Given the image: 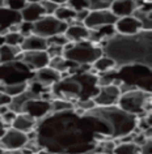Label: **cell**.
I'll use <instances>...</instances> for the list:
<instances>
[{
    "mask_svg": "<svg viewBox=\"0 0 152 154\" xmlns=\"http://www.w3.org/2000/svg\"><path fill=\"white\" fill-rule=\"evenodd\" d=\"M34 129L40 149L53 154H93L100 142L114 140L97 106L88 111L73 107L50 112L37 122Z\"/></svg>",
    "mask_w": 152,
    "mask_h": 154,
    "instance_id": "obj_1",
    "label": "cell"
},
{
    "mask_svg": "<svg viewBox=\"0 0 152 154\" xmlns=\"http://www.w3.org/2000/svg\"><path fill=\"white\" fill-rule=\"evenodd\" d=\"M100 47L105 56L114 61L117 68L127 65L152 68V30H142L134 35L115 34Z\"/></svg>",
    "mask_w": 152,
    "mask_h": 154,
    "instance_id": "obj_2",
    "label": "cell"
},
{
    "mask_svg": "<svg viewBox=\"0 0 152 154\" xmlns=\"http://www.w3.org/2000/svg\"><path fill=\"white\" fill-rule=\"evenodd\" d=\"M99 91L97 73L91 68L89 72H77L63 77L51 88L54 99H63L71 103L93 99Z\"/></svg>",
    "mask_w": 152,
    "mask_h": 154,
    "instance_id": "obj_3",
    "label": "cell"
},
{
    "mask_svg": "<svg viewBox=\"0 0 152 154\" xmlns=\"http://www.w3.org/2000/svg\"><path fill=\"white\" fill-rule=\"evenodd\" d=\"M115 79L121 85H127L132 89H140L151 93L152 69L144 65H127L115 69Z\"/></svg>",
    "mask_w": 152,
    "mask_h": 154,
    "instance_id": "obj_4",
    "label": "cell"
},
{
    "mask_svg": "<svg viewBox=\"0 0 152 154\" xmlns=\"http://www.w3.org/2000/svg\"><path fill=\"white\" fill-rule=\"evenodd\" d=\"M102 55V48L99 45H95L89 41H84L79 42V43L68 42L63 47L62 56L66 60H70L77 65H92Z\"/></svg>",
    "mask_w": 152,
    "mask_h": 154,
    "instance_id": "obj_5",
    "label": "cell"
},
{
    "mask_svg": "<svg viewBox=\"0 0 152 154\" xmlns=\"http://www.w3.org/2000/svg\"><path fill=\"white\" fill-rule=\"evenodd\" d=\"M117 106L136 118L146 116L147 114H151V93L140 89L125 91L121 93Z\"/></svg>",
    "mask_w": 152,
    "mask_h": 154,
    "instance_id": "obj_6",
    "label": "cell"
},
{
    "mask_svg": "<svg viewBox=\"0 0 152 154\" xmlns=\"http://www.w3.org/2000/svg\"><path fill=\"white\" fill-rule=\"evenodd\" d=\"M34 75L36 72L32 71L21 60L15 59L8 63L0 64V85L2 86L26 84L34 79Z\"/></svg>",
    "mask_w": 152,
    "mask_h": 154,
    "instance_id": "obj_7",
    "label": "cell"
},
{
    "mask_svg": "<svg viewBox=\"0 0 152 154\" xmlns=\"http://www.w3.org/2000/svg\"><path fill=\"white\" fill-rule=\"evenodd\" d=\"M68 25L58 20L55 16H44L41 20L33 24V34L45 39H49L55 35H62L66 33Z\"/></svg>",
    "mask_w": 152,
    "mask_h": 154,
    "instance_id": "obj_8",
    "label": "cell"
},
{
    "mask_svg": "<svg viewBox=\"0 0 152 154\" xmlns=\"http://www.w3.org/2000/svg\"><path fill=\"white\" fill-rule=\"evenodd\" d=\"M117 18L109 9H101V11H89V14L84 20L83 25L88 30H99L105 26H113L117 22Z\"/></svg>",
    "mask_w": 152,
    "mask_h": 154,
    "instance_id": "obj_9",
    "label": "cell"
},
{
    "mask_svg": "<svg viewBox=\"0 0 152 154\" xmlns=\"http://www.w3.org/2000/svg\"><path fill=\"white\" fill-rule=\"evenodd\" d=\"M26 142H28L26 133L9 127L5 129L4 134L0 137V148L5 152H17L25 148Z\"/></svg>",
    "mask_w": 152,
    "mask_h": 154,
    "instance_id": "obj_10",
    "label": "cell"
},
{
    "mask_svg": "<svg viewBox=\"0 0 152 154\" xmlns=\"http://www.w3.org/2000/svg\"><path fill=\"white\" fill-rule=\"evenodd\" d=\"M51 112V102L44 101V99H26L24 105L21 106L20 114H26L34 118L38 122L40 119L45 118L46 115Z\"/></svg>",
    "mask_w": 152,
    "mask_h": 154,
    "instance_id": "obj_11",
    "label": "cell"
},
{
    "mask_svg": "<svg viewBox=\"0 0 152 154\" xmlns=\"http://www.w3.org/2000/svg\"><path fill=\"white\" fill-rule=\"evenodd\" d=\"M17 60H21L34 72L49 67L50 63V57L46 51H21L17 56Z\"/></svg>",
    "mask_w": 152,
    "mask_h": 154,
    "instance_id": "obj_12",
    "label": "cell"
},
{
    "mask_svg": "<svg viewBox=\"0 0 152 154\" xmlns=\"http://www.w3.org/2000/svg\"><path fill=\"white\" fill-rule=\"evenodd\" d=\"M121 95L119 88L115 85H108L99 88L97 94L93 97V102L96 106L100 107H109V106H117L118 98Z\"/></svg>",
    "mask_w": 152,
    "mask_h": 154,
    "instance_id": "obj_13",
    "label": "cell"
},
{
    "mask_svg": "<svg viewBox=\"0 0 152 154\" xmlns=\"http://www.w3.org/2000/svg\"><path fill=\"white\" fill-rule=\"evenodd\" d=\"M114 29L117 34L121 35H134L142 32V24L136 20L134 16H127V17H121L117 20L114 24Z\"/></svg>",
    "mask_w": 152,
    "mask_h": 154,
    "instance_id": "obj_14",
    "label": "cell"
},
{
    "mask_svg": "<svg viewBox=\"0 0 152 154\" xmlns=\"http://www.w3.org/2000/svg\"><path fill=\"white\" fill-rule=\"evenodd\" d=\"M22 21L20 12H15L4 5L0 7V35H5L8 29L13 25H17Z\"/></svg>",
    "mask_w": 152,
    "mask_h": 154,
    "instance_id": "obj_15",
    "label": "cell"
},
{
    "mask_svg": "<svg viewBox=\"0 0 152 154\" xmlns=\"http://www.w3.org/2000/svg\"><path fill=\"white\" fill-rule=\"evenodd\" d=\"M60 79H62L60 73L50 67L42 68L40 71H37L36 75H34V80H36L38 84H41V85L45 88H50V89H51Z\"/></svg>",
    "mask_w": 152,
    "mask_h": 154,
    "instance_id": "obj_16",
    "label": "cell"
},
{
    "mask_svg": "<svg viewBox=\"0 0 152 154\" xmlns=\"http://www.w3.org/2000/svg\"><path fill=\"white\" fill-rule=\"evenodd\" d=\"M89 33L91 32L83 24L72 22L71 25H68V28L64 33V37L71 43H79V42H84L89 39Z\"/></svg>",
    "mask_w": 152,
    "mask_h": 154,
    "instance_id": "obj_17",
    "label": "cell"
},
{
    "mask_svg": "<svg viewBox=\"0 0 152 154\" xmlns=\"http://www.w3.org/2000/svg\"><path fill=\"white\" fill-rule=\"evenodd\" d=\"M138 5L132 0H114L109 7V11L114 14L117 18L132 16Z\"/></svg>",
    "mask_w": 152,
    "mask_h": 154,
    "instance_id": "obj_18",
    "label": "cell"
},
{
    "mask_svg": "<svg viewBox=\"0 0 152 154\" xmlns=\"http://www.w3.org/2000/svg\"><path fill=\"white\" fill-rule=\"evenodd\" d=\"M20 14H21L22 21L30 22V24H34V22H37L38 20H41L44 16H46L42 5L33 4V3H28V4L24 7V9L20 12Z\"/></svg>",
    "mask_w": 152,
    "mask_h": 154,
    "instance_id": "obj_19",
    "label": "cell"
},
{
    "mask_svg": "<svg viewBox=\"0 0 152 154\" xmlns=\"http://www.w3.org/2000/svg\"><path fill=\"white\" fill-rule=\"evenodd\" d=\"M136 20L142 24L143 30H152V12H151V3H144L139 5L132 13Z\"/></svg>",
    "mask_w": 152,
    "mask_h": 154,
    "instance_id": "obj_20",
    "label": "cell"
},
{
    "mask_svg": "<svg viewBox=\"0 0 152 154\" xmlns=\"http://www.w3.org/2000/svg\"><path fill=\"white\" fill-rule=\"evenodd\" d=\"M20 48L21 51H46L47 50V41L45 38L32 34V35L24 38Z\"/></svg>",
    "mask_w": 152,
    "mask_h": 154,
    "instance_id": "obj_21",
    "label": "cell"
},
{
    "mask_svg": "<svg viewBox=\"0 0 152 154\" xmlns=\"http://www.w3.org/2000/svg\"><path fill=\"white\" fill-rule=\"evenodd\" d=\"M36 125H37V120L34 118L29 116V115H26V114H18L11 127L20 131V132L28 133L36 128Z\"/></svg>",
    "mask_w": 152,
    "mask_h": 154,
    "instance_id": "obj_22",
    "label": "cell"
},
{
    "mask_svg": "<svg viewBox=\"0 0 152 154\" xmlns=\"http://www.w3.org/2000/svg\"><path fill=\"white\" fill-rule=\"evenodd\" d=\"M92 68L93 71H95L96 73H105V72H109V71H113V69H115V63L113 61L110 57L105 56L102 55L101 57H99L95 63L92 64Z\"/></svg>",
    "mask_w": 152,
    "mask_h": 154,
    "instance_id": "obj_23",
    "label": "cell"
},
{
    "mask_svg": "<svg viewBox=\"0 0 152 154\" xmlns=\"http://www.w3.org/2000/svg\"><path fill=\"white\" fill-rule=\"evenodd\" d=\"M21 54L20 47H13V46L4 45L0 47V64L8 63L15 59H17V56Z\"/></svg>",
    "mask_w": 152,
    "mask_h": 154,
    "instance_id": "obj_24",
    "label": "cell"
},
{
    "mask_svg": "<svg viewBox=\"0 0 152 154\" xmlns=\"http://www.w3.org/2000/svg\"><path fill=\"white\" fill-rule=\"evenodd\" d=\"M54 16H55L58 20L66 22L67 25H71L72 22H75L76 12H75V11H72L71 8H68V7L64 4V5H59V7H58V9L55 11Z\"/></svg>",
    "mask_w": 152,
    "mask_h": 154,
    "instance_id": "obj_25",
    "label": "cell"
},
{
    "mask_svg": "<svg viewBox=\"0 0 152 154\" xmlns=\"http://www.w3.org/2000/svg\"><path fill=\"white\" fill-rule=\"evenodd\" d=\"M113 154H139V146L134 142H117Z\"/></svg>",
    "mask_w": 152,
    "mask_h": 154,
    "instance_id": "obj_26",
    "label": "cell"
},
{
    "mask_svg": "<svg viewBox=\"0 0 152 154\" xmlns=\"http://www.w3.org/2000/svg\"><path fill=\"white\" fill-rule=\"evenodd\" d=\"M73 103L68 101H63V99H54L51 101V112H60V111L66 110H72L73 109Z\"/></svg>",
    "mask_w": 152,
    "mask_h": 154,
    "instance_id": "obj_27",
    "label": "cell"
},
{
    "mask_svg": "<svg viewBox=\"0 0 152 154\" xmlns=\"http://www.w3.org/2000/svg\"><path fill=\"white\" fill-rule=\"evenodd\" d=\"M25 37H22L20 33H7L4 35L5 39V45L8 46H13V47H20L22 41Z\"/></svg>",
    "mask_w": 152,
    "mask_h": 154,
    "instance_id": "obj_28",
    "label": "cell"
},
{
    "mask_svg": "<svg viewBox=\"0 0 152 154\" xmlns=\"http://www.w3.org/2000/svg\"><path fill=\"white\" fill-rule=\"evenodd\" d=\"M66 5L71 8L75 12H80V11L89 9V2L88 0H67Z\"/></svg>",
    "mask_w": 152,
    "mask_h": 154,
    "instance_id": "obj_29",
    "label": "cell"
},
{
    "mask_svg": "<svg viewBox=\"0 0 152 154\" xmlns=\"http://www.w3.org/2000/svg\"><path fill=\"white\" fill-rule=\"evenodd\" d=\"M28 4L26 0H4V7L15 12H21L24 7Z\"/></svg>",
    "mask_w": 152,
    "mask_h": 154,
    "instance_id": "obj_30",
    "label": "cell"
},
{
    "mask_svg": "<svg viewBox=\"0 0 152 154\" xmlns=\"http://www.w3.org/2000/svg\"><path fill=\"white\" fill-rule=\"evenodd\" d=\"M46 41H47V46H59V47H64V46L68 43V41H67V38L64 37V34L51 37Z\"/></svg>",
    "mask_w": 152,
    "mask_h": 154,
    "instance_id": "obj_31",
    "label": "cell"
},
{
    "mask_svg": "<svg viewBox=\"0 0 152 154\" xmlns=\"http://www.w3.org/2000/svg\"><path fill=\"white\" fill-rule=\"evenodd\" d=\"M42 8H44L45 11V14L46 16H54V13H55V11L58 9V4H55V3H51L49 2V0H45L44 3H41Z\"/></svg>",
    "mask_w": 152,
    "mask_h": 154,
    "instance_id": "obj_32",
    "label": "cell"
},
{
    "mask_svg": "<svg viewBox=\"0 0 152 154\" xmlns=\"http://www.w3.org/2000/svg\"><path fill=\"white\" fill-rule=\"evenodd\" d=\"M73 106L76 109H80V110H84V111H88V110H92L93 107H96L93 99H85V101H77L73 103Z\"/></svg>",
    "mask_w": 152,
    "mask_h": 154,
    "instance_id": "obj_33",
    "label": "cell"
},
{
    "mask_svg": "<svg viewBox=\"0 0 152 154\" xmlns=\"http://www.w3.org/2000/svg\"><path fill=\"white\" fill-rule=\"evenodd\" d=\"M18 33H20L22 37L32 35V34H33V24H30V22H25V21H21L20 22V29H18Z\"/></svg>",
    "mask_w": 152,
    "mask_h": 154,
    "instance_id": "obj_34",
    "label": "cell"
},
{
    "mask_svg": "<svg viewBox=\"0 0 152 154\" xmlns=\"http://www.w3.org/2000/svg\"><path fill=\"white\" fill-rule=\"evenodd\" d=\"M47 55L50 59H54V57H59L63 55V47H59V46H47V50H46Z\"/></svg>",
    "mask_w": 152,
    "mask_h": 154,
    "instance_id": "obj_35",
    "label": "cell"
},
{
    "mask_svg": "<svg viewBox=\"0 0 152 154\" xmlns=\"http://www.w3.org/2000/svg\"><path fill=\"white\" fill-rule=\"evenodd\" d=\"M16 116H17V114H15L13 111L8 110L5 114H3V115H2V122L4 123V125L7 127V128H9V127L12 125L13 120L16 119Z\"/></svg>",
    "mask_w": 152,
    "mask_h": 154,
    "instance_id": "obj_36",
    "label": "cell"
},
{
    "mask_svg": "<svg viewBox=\"0 0 152 154\" xmlns=\"http://www.w3.org/2000/svg\"><path fill=\"white\" fill-rule=\"evenodd\" d=\"M151 141H152L151 138H148L142 146H139V154H152V142Z\"/></svg>",
    "mask_w": 152,
    "mask_h": 154,
    "instance_id": "obj_37",
    "label": "cell"
},
{
    "mask_svg": "<svg viewBox=\"0 0 152 154\" xmlns=\"http://www.w3.org/2000/svg\"><path fill=\"white\" fill-rule=\"evenodd\" d=\"M11 101H12V98L8 97V95L0 93V107H4V106H9Z\"/></svg>",
    "mask_w": 152,
    "mask_h": 154,
    "instance_id": "obj_38",
    "label": "cell"
},
{
    "mask_svg": "<svg viewBox=\"0 0 152 154\" xmlns=\"http://www.w3.org/2000/svg\"><path fill=\"white\" fill-rule=\"evenodd\" d=\"M5 129H7V127L4 125V123L2 122V116H0V137L4 134V132H5Z\"/></svg>",
    "mask_w": 152,
    "mask_h": 154,
    "instance_id": "obj_39",
    "label": "cell"
},
{
    "mask_svg": "<svg viewBox=\"0 0 152 154\" xmlns=\"http://www.w3.org/2000/svg\"><path fill=\"white\" fill-rule=\"evenodd\" d=\"M12 154H34V153L29 152L26 149H21V150H17V152H12Z\"/></svg>",
    "mask_w": 152,
    "mask_h": 154,
    "instance_id": "obj_40",
    "label": "cell"
},
{
    "mask_svg": "<svg viewBox=\"0 0 152 154\" xmlns=\"http://www.w3.org/2000/svg\"><path fill=\"white\" fill-rule=\"evenodd\" d=\"M49 2L55 3V4H58V5H64L66 3H67V0H49Z\"/></svg>",
    "mask_w": 152,
    "mask_h": 154,
    "instance_id": "obj_41",
    "label": "cell"
},
{
    "mask_svg": "<svg viewBox=\"0 0 152 154\" xmlns=\"http://www.w3.org/2000/svg\"><path fill=\"white\" fill-rule=\"evenodd\" d=\"M100 2L102 3V4L106 7V8H109V7H110V4H112L113 2H114V0H100Z\"/></svg>",
    "mask_w": 152,
    "mask_h": 154,
    "instance_id": "obj_42",
    "label": "cell"
},
{
    "mask_svg": "<svg viewBox=\"0 0 152 154\" xmlns=\"http://www.w3.org/2000/svg\"><path fill=\"white\" fill-rule=\"evenodd\" d=\"M28 3H33V4H41V3H44L45 0H26Z\"/></svg>",
    "mask_w": 152,
    "mask_h": 154,
    "instance_id": "obj_43",
    "label": "cell"
},
{
    "mask_svg": "<svg viewBox=\"0 0 152 154\" xmlns=\"http://www.w3.org/2000/svg\"><path fill=\"white\" fill-rule=\"evenodd\" d=\"M34 154H53V153H50V152H47V150H45V149H40L37 153H34Z\"/></svg>",
    "mask_w": 152,
    "mask_h": 154,
    "instance_id": "obj_44",
    "label": "cell"
},
{
    "mask_svg": "<svg viewBox=\"0 0 152 154\" xmlns=\"http://www.w3.org/2000/svg\"><path fill=\"white\" fill-rule=\"evenodd\" d=\"M5 45V39H4V35H0V47L2 46H4Z\"/></svg>",
    "mask_w": 152,
    "mask_h": 154,
    "instance_id": "obj_45",
    "label": "cell"
},
{
    "mask_svg": "<svg viewBox=\"0 0 152 154\" xmlns=\"http://www.w3.org/2000/svg\"><path fill=\"white\" fill-rule=\"evenodd\" d=\"M0 154H12V152H5V150H3L0 148Z\"/></svg>",
    "mask_w": 152,
    "mask_h": 154,
    "instance_id": "obj_46",
    "label": "cell"
},
{
    "mask_svg": "<svg viewBox=\"0 0 152 154\" xmlns=\"http://www.w3.org/2000/svg\"><path fill=\"white\" fill-rule=\"evenodd\" d=\"M4 5V0H0V7Z\"/></svg>",
    "mask_w": 152,
    "mask_h": 154,
    "instance_id": "obj_47",
    "label": "cell"
}]
</instances>
